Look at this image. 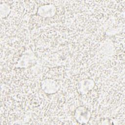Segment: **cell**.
<instances>
[{"label":"cell","mask_w":125,"mask_h":125,"mask_svg":"<svg viewBox=\"0 0 125 125\" xmlns=\"http://www.w3.org/2000/svg\"><path fill=\"white\" fill-rule=\"evenodd\" d=\"M90 116V112L83 107H78L75 111V118L78 122L85 124L88 122Z\"/></svg>","instance_id":"obj_2"},{"label":"cell","mask_w":125,"mask_h":125,"mask_svg":"<svg viewBox=\"0 0 125 125\" xmlns=\"http://www.w3.org/2000/svg\"><path fill=\"white\" fill-rule=\"evenodd\" d=\"M56 12L55 6L53 4L43 5L40 7L38 13L43 18H50L53 16Z\"/></svg>","instance_id":"obj_1"},{"label":"cell","mask_w":125,"mask_h":125,"mask_svg":"<svg viewBox=\"0 0 125 125\" xmlns=\"http://www.w3.org/2000/svg\"><path fill=\"white\" fill-rule=\"evenodd\" d=\"M42 86L43 90L48 94L56 92L59 89V85L54 80H46L42 82Z\"/></svg>","instance_id":"obj_3"},{"label":"cell","mask_w":125,"mask_h":125,"mask_svg":"<svg viewBox=\"0 0 125 125\" xmlns=\"http://www.w3.org/2000/svg\"><path fill=\"white\" fill-rule=\"evenodd\" d=\"M94 83L91 80H84L80 82L78 89L81 93L85 94L94 86Z\"/></svg>","instance_id":"obj_4"}]
</instances>
